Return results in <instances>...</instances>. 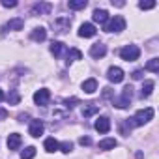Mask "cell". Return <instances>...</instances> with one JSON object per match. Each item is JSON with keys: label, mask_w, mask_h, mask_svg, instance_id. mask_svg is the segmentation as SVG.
Wrapping results in <instances>:
<instances>
[{"label": "cell", "mask_w": 159, "mask_h": 159, "mask_svg": "<svg viewBox=\"0 0 159 159\" xmlns=\"http://www.w3.org/2000/svg\"><path fill=\"white\" fill-rule=\"evenodd\" d=\"M131 99H133V88H131V86H125V88L122 90V94L112 99V103H114L118 109H127V107L131 105Z\"/></svg>", "instance_id": "cell-2"}, {"label": "cell", "mask_w": 159, "mask_h": 159, "mask_svg": "<svg viewBox=\"0 0 159 159\" xmlns=\"http://www.w3.org/2000/svg\"><path fill=\"white\" fill-rule=\"evenodd\" d=\"M124 77H125V73H124V69L118 67V66H111L109 71H107V79H109L111 83H114V84L122 83V81H124Z\"/></svg>", "instance_id": "cell-7"}, {"label": "cell", "mask_w": 159, "mask_h": 159, "mask_svg": "<svg viewBox=\"0 0 159 159\" xmlns=\"http://www.w3.org/2000/svg\"><path fill=\"white\" fill-rule=\"evenodd\" d=\"M116 146H118V140L112 139V137H107V139L99 140V150H114Z\"/></svg>", "instance_id": "cell-19"}, {"label": "cell", "mask_w": 159, "mask_h": 159, "mask_svg": "<svg viewBox=\"0 0 159 159\" xmlns=\"http://www.w3.org/2000/svg\"><path fill=\"white\" fill-rule=\"evenodd\" d=\"M79 144L88 146V144H92V140H90V137H81V139H79Z\"/></svg>", "instance_id": "cell-32"}, {"label": "cell", "mask_w": 159, "mask_h": 159, "mask_svg": "<svg viewBox=\"0 0 159 159\" xmlns=\"http://www.w3.org/2000/svg\"><path fill=\"white\" fill-rule=\"evenodd\" d=\"M92 19H94V23H98V25H107V23H109V11H107V10H94Z\"/></svg>", "instance_id": "cell-14"}, {"label": "cell", "mask_w": 159, "mask_h": 159, "mask_svg": "<svg viewBox=\"0 0 159 159\" xmlns=\"http://www.w3.org/2000/svg\"><path fill=\"white\" fill-rule=\"evenodd\" d=\"M83 58V52L79 51V49H69V52H67V64H71V62H75V60H81Z\"/></svg>", "instance_id": "cell-25"}, {"label": "cell", "mask_w": 159, "mask_h": 159, "mask_svg": "<svg viewBox=\"0 0 159 159\" xmlns=\"http://www.w3.org/2000/svg\"><path fill=\"white\" fill-rule=\"evenodd\" d=\"M21 144H23V139H21L19 133H11V135H8V148H10V150H19Z\"/></svg>", "instance_id": "cell-16"}, {"label": "cell", "mask_w": 159, "mask_h": 159, "mask_svg": "<svg viewBox=\"0 0 159 159\" xmlns=\"http://www.w3.org/2000/svg\"><path fill=\"white\" fill-rule=\"evenodd\" d=\"M139 8H140V10H152V8H155V2H153V0H148V2L140 0V2H139Z\"/></svg>", "instance_id": "cell-29"}, {"label": "cell", "mask_w": 159, "mask_h": 159, "mask_svg": "<svg viewBox=\"0 0 159 159\" xmlns=\"http://www.w3.org/2000/svg\"><path fill=\"white\" fill-rule=\"evenodd\" d=\"M96 32L98 30H96V26L92 23H83L81 28H79V36H81V38H94Z\"/></svg>", "instance_id": "cell-12"}, {"label": "cell", "mask_w": 159, "mask_h": 159, "mask_svg": "<svg viewBox=\"0 0 159 159\" xmlns=\"http://www.w3.org/2000/svg\"><path fill=\"white\" fill-rule=\"evenodd\" d=\"M94 127H96V131H99V133H109V131H111V120H109L107 116H99V118L96 120Z\"/></svg>", "instance_id": "cell-11"}, {"label": "cell", "mask_w": 159, "mask_h": 159, "mask_svg": "<svg viewBox=\"0 0 159 159\" xmlns=\"http://www.w3.org/2000/svg\"><path fill=\"white\" fill-rule=\"evenodd\" d=\"M71 26V17H56L52 21V28L56 34H66Z\"/></svg>", "instance_id": "cell-5"}, {"label": "cell", "mask_w": 159, "mask_h": 159, "mask_svg": "<svg viewBox=\"0 0 159 159\" xmlns=\"http://www.w3.org/2000/svg\"><path fill=\"white\" fill-rule=\"evenodd\" d=\"M30 39H32V41H38V43L45 41V39H47V30H45L43 26H38V28H34V30L30 32Z\"/></svg>", "instance_id": "cell-15"}, {"label": "cell", "mask_w": 159, "mask_h": 159, "mask_svg": "<svg viewBox=\"0 0 159 159\" xmlns=\"http://www.w3.org/2000/svg\"><path fill=\"white\" fill-rule=\"evenodd\" d=\"M107 54V45L105 43H94L90 47V56L92 58H103Z\"/></svg>", "instance_id": "cell-13"}, {"label": "cell", "mask_w": 159, "mask_h": 159, "mask_svg": "<svg viewBox=\"0 0 159 159\" xmlns=\"http://www.w3.org/2000/svg\"><path fill=\"white\" fill-rule=\"evenodd\" d=\"M64 51H66V45H64L62 41H52V43H51V52H52L54 56H62Z\"/></svg>", "instance_id": "cell-21"}, {"label": "cell", "mask_w": 159, "mask_h": 159, "mask_svg": "<svg viewBox=\"0 0 159 159\" xmlns=\"http://www.w3.org/2000/svg\"><path fill=\"white\" fill-rule=\"evenodd\" d=\"M152 118H153V109L146 107V109L137 111V112L133 114V118H129V120H127V125H129V129H131V127H140V125L148 124Z\"/></svg>", "instance_id": "cell-1"}, {"label": "cell", "mask_w": 159, "mask_h": 159, "mask_svg": "<svg viewBox=\"0 0 159 159\" xmlns=\"http://www.w3.org/2000/svg\"><path fill=\"white\" fill-rule=\"evenodd\" d=\"M25 28V21L21 17H15V19H10L6 25H4V30H11V32H19Z\"/></svg>", "instance_id": "cell-10"}, {"label": "cell", "mask_w": 159, "mask_h": 159, "mask_svg": "<svg viewBox=\"0 0 159 159\" xmlns=\"http://www.w3.org/2000/svg\"><path fill=\"white\" fill-rule=\"evenodd\" d=\"M6 99H8V103H10V105H17L21 98H19V94H17V90H11V92L8 94V98H6Z\"/></svg>", "instance_id": "cell-27"}, {"label": "cell", "mask_w": 159, "mask_h": 159, "mask_svg": "<svg viewBox=\"0 0 159 159\" xmlns=\"http://www.w3.org/2000/svg\"><path fill=\"white\" fill-rule=\"evenodd\" d=\"M43 148H45V152L52 153V152H58V150H60V142H58L56 139L49 137V139H45V142H43Z\"/></svg>", "instance_id": "cell-17"}, {"label": "cell", "mask_w": 159, "mask_h": 159, "mask_svg": "<svg viewBox=\"0 0 159 159\" xmlns=\"http://www.w3.org/2000/svg\"><path fill=\"white\" fill-rule=\"evenodd\" d=\"M6 118H8V111L0 107V120H6Z\"/></svg>", "instance_id": "cell-33"}, {"label": "cell", "mask_w": 159, "mask_h": 159, "mask_svg": "<svg viewBox=\"0 0 159 159\" xmlns=\"http://www.w3.org/2000/svg\"><path fill=\"white\" fill-rule=\"evenodd\" d=\"M153 81H144V84H142V92H140V96L142 98H150L152 96V92H153Z\"/></svg>", "instance_id": "cell-22"}, {"label": "cell", "mask_w": 159, "mask_h": 159, "mask_svg": "<svg viewBox=\"0 0 159 159\" xmlns=\"http://www.w3.org/2000/svg\"><path fill=\"white\" fill-rule=\"evenodd\" d=\"M120 56H122V60H125V62H135V60H139V56H140V49H139L137 45H125V47L120 51Z\"/></svg>", "instance_id": "cell-4"}, {"label": "cell", "mask_w": 159, "mask_h": 159, "mask_svg": "<svg viewBox=\"0 0 159 159\" xmlns=\"http://www.w3.org/2000/svg\"><path fill=\"white\" fill-rule=\"evenodd\" d=\"M43 131H45V125H43L41 120H32V122H30V125H28V133H30V137L38 139V137L43 135Z\"/></svg>", "instance_id": "cell-8"}, {"label": "cell", "mask_w": 159, "mask_h": 159, "mask_svg": "<svg viewBox=\"0 0 159 159\" xmlns=\"http://www.w3.org/2000/svg\"><path fill=\"white\" fill-rule=\"evenodd\" d=\"M86 0H69V2H67V6H69V10H84L86 8Z\"/></svg>", "instance_id": "cell-23"}, {"label": "cell", "mask_w": 159, "mask_h": 159, "mask_svg": "<svg viewBox=\"0 0 159 159\" xmlns=\"http://www.w3.org/2000/svg\"><path fill=\"white\" fill-rule=\"evenodd\" d=\"M131 77L135 79V81H140V79L144 77V69H135V71L131 73Z\"/></svg>", "instance_id": "cell-30"}, {"label": "cell", "mask_w": 159, "mask_h": 159, "mask_svg": "<svg viewBox=\"0 0 159 159\" xmlns=\"http://www.w3.org/2000/svg\"><path fill=\"white\" fill-rule=\"evenodd\" d=\"M73 150V142H69V140H64V142H60V152H64V153H69Z\"/></svg>", "instance_id": "cell-28"}, {"label": "cell", "mask_w": 159, "mask_h": 159, "mask_svg": "<svg viewBox=\"0 0 159 159\" xmlns=\"http://www.w3.org/2000/svg\"><path fill=\"white\" fill-rule=\"evenodd\" d=\"M105 30L111 34H120L125 30V19L122 15H114L112 19H109V23L105 25Z\"/></svg>", "instance_id": "cell-3"}, {"label": "cell", "mask_w": 159, "mask_h": 159, "mask_svg": "<svg viewBox=\"0 0 159 159\" xmlns=\"http://www.w3.org/2000/svg\"><path fill=\"white\" fill-rule=\"evenodd\" d=\"M144 69H146V71H152V73H157V71H159V58L148 60L146 66H144Z\"/></svg>", "instance_id": "cell-24"}, {"label": "cell", "mask_w": 159, "mask_h": 159, "mask_svg": "<svg viewBox=\"0 0 159 159\" xmlns=\"http://www.w3.org/2000/svg\"><path fill=\"white\" fill-rule=\"evenodd\" d=\"M34 155H36V148L34 146H26L21 152V159H34Z\"/></svg>", "instance_id": "cell-26"}, {"label": "cell", "mask_w": 159, "mask_h": 159, "mask_svg": "<svg viewBox=\"0 0 159 159\" xmlns=\"http://www.w3.org/2000/svg\"><path fill=\"white\" fill-rule=\"evenodd\" d=\"M49 101H51V92H49L47 88L36 90V94H34V103H36L38 107H47Z\"/></svg>", "instance_id": "cell-6"}, {"label": "cell", "mask_w": 159, "mask_h": 159, "mask_svg": "<svg viewBox=\"0 0 159 159\" xmlns=\"http://www.w3.org/2000/svg\"><path fill=\"white\" fill-rule=\"evenodd\" d=\"M98 111H99V107H98V105H94V103H84V105H83V109H81V112H83V116H84V118H90V116L98 114Z\"/></svg>", "instance_id": "cell-18"}, {"label": "cell", "mask_w": 159, "mask_h": 159, "mask_svg": "<svg viewBox=\"0 0 159 159\" xmlns=\"http://www.w3.org/2000/svg\"><path fill=\"white\" fill-rule=\"evenodd\" d=\"M51 10H52V6L49 2H39V4L32 6V15H49Z\"/></svg>", "instance_id": "cell-9"}, {"label": "cell", "mask_w": 159, "mask_h": 159, "mask_svg": "<svg viewBox=\"0 0 159 159\" xmlns=\"http://www.w3.org/2000/svg\"><path fill=\"white\" fill-rule=\"evenodd\" d=\"M81 88H83L86 94H94V92L98 90V81H96V79H86V81L81 84Z\"/></svg>", "instance_id": "cell-20"}, {"label": "cell", "mask_w": 159, "mask_h": 159, "mask_svg": "<svg viewBox=\"0 0 159 159\" xmlns=\"http://www.w3.org/2000/svg\"><path fill=\"white\" fill-rule=\"evenodd\" d=\"M2 6L4 8H15L17 6V0H2Z\"/></svg>", "instance_id": "cell-31"}, {"label": "cell", "mask_w": 159, "mask_h": 159, "mask_svg": "<svg viewBox=\"0 0 159 159\" xmlns=\"http://www.w3.org/2000/svg\"><path fill=\"white\" fill-rule=\"evenodd\" d=\"M2 101H4V92L0 90V103H2Z\"/></svg>", "instance_id": "cell-34"}]
</instances>
